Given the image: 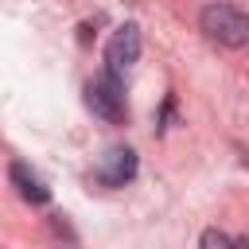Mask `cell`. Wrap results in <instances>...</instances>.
Instances as JSON below:
<instances>
[{
  "label": "cell",
  "mask_w": 249,
  "mask_h": 249,
  "mask_svg": "<svg viewBox=\"0 0 249 249\" xmlns=\"http://www.w3.org/2000/svg\"><path fill=\"white\" fill-rule=\"evenodd\" d=\"M198 27L206 31V39H214L222 47H245L249 43V16L233 4H206L198 12Z\"/></svg>",
  "instance_id": "obj_1"
},
{
  "label": "cell",
  "mask_w": 249,
  "mask_h": 249,
  "mask_svg": "<svg viewBox=\"0 0 249 249\" xmlns=\"http://www.w3.org/2000/svg\"><path fill=\"white\" fill-rule=\"evenodd\" d=\"M86 105H89V113H93V117H101V121H109V124H121V121L128 117L121 74L101 70L97 78H89V86H86Z\"/></svg>",
  "instance_id": "obj_2"
},
{
  "label": "cell",
  "mask_w": 249,
  "mask_h": 249,
  "mask_svg": "<svg viewBox=\"0 0 249 249\" xmlns=\"http://www.w3.org/2000/svg\"><path fill=\"white\" fill-rule=\"evenodd\" d=\"M136 58H140V27H136V23H124V27H117L113 39L105 43V70L124 74V70L136 66Z\"/></svg>",
  "instance_id": "obj_3"
},
{
  "label": "cell",
  "mask_w": 249,
  "mask_h": 249,
  "mask_svg": "<svg viewBox=\"0 0 249 249\" xmlns=\"http://www.w3.org/2000/svg\"><path fill=\"white\" fill-rule=\"evenodd\" d=\"M132 175H136V152L124 148V144H113V148L97 160V167H93V179H97L101 187H124Z\"/></svg>",
  "instance_id": "obj_4"
},
{
  "label": "cell",
  "mask_w": 249,
  "mask_h": 249,
  "mask_svg": "<svg viewBox=\"0 0 249 249\" xmlns=\"http://www.w3.org/2000/svg\"><path fill=\"white\" fill-rule=\"evenodd\" d=\"M8 179H12V187H16V195L23 198V202H31V206H47L51 202V191H47V183L27 167V163H12L8 167Z\"/></svg>",
  "instance_id": "obj_5"
},
{
  "label": "cell",
  "mask_w": 249,
  "mask_h": 249,
  "mask_svg": "<svg viewBox=\"0 0 249 249\" xmlns=\"http://www.w3.org/2000/svg\"><path fill=\"white\" fill-rule=\"evenodd\" d=\"M202 245L210 249V245H237V237H230V233H222V230H206L202 233Z\"/></svg>",
  "instance_id": "obj_6"
}]
</instances>
